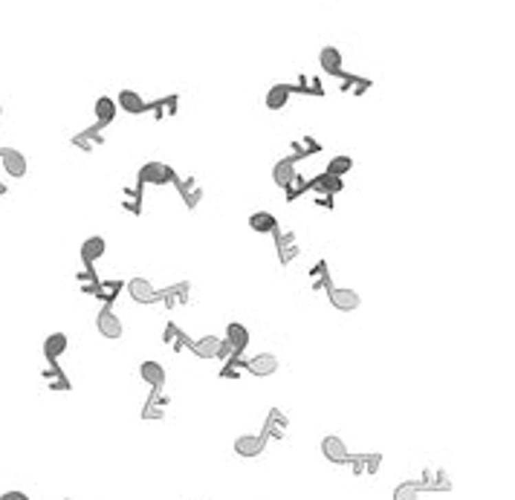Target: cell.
<instances>
[{"mask_svg": "<svg viewBox=\"0 0 515 500\" xmlns=\"http://www.w3.org/2000/svg\"><path fill=\"white\" fill-rule=\"evenodd\" d=\"M102 130H105L102 124H90V128H85L81 133H85V136L90 139V142L96 145V148H99V145H105V133H102Z\"/></svg>", "mask_w": 515, "mask_h": 500, "instance_id": "b9f144b4", "label": "cell"}, {"mask_svg": "<svg viewBox=\"0 0 515 500\" xmlns=\"http://www.w3.org/2000/svg\"><path fill=\"white\" fill-rule=\"evenodd\" d=\"M220 347H223V339H220V336H200V339H191L188 350L197 359H217Z\"/></svg>", "mask_w": 515, "mask_h": 500, "instance_id": "9a60e30c", "label": "cell"}, {"mask_svg": "<svg viewBox=\"0 0 515 500\" xmlns=\"http://www.w3.org/2000/svg\"><path fill=\"white\" fill-rule=\"evenodd\" d=\"M0 194H6V185H3V183H0Z\"/></svg>", "mask_w": 515, "mask_h": 500, "instance_id": "bcb514c9", "label": "cell"}, {"mask_svg": "<svg viewBox=\"0 0 515 500\" xmlns=\"http://www.w3.org/2000/svg\"><path fill=\"white\" fill-rule=\"evenodd\" d=\"M417 486H420V492L423 489H431V492H449L452 489L449 475H446V471H440V468H426L423 480H417Z\"/></svg>", "mask_w": 515, "mask_h": 500, "instance_id": "d6986e66", "label": "cell"}, {"mask_svg": "<svg viewBox=\"0 0 515 500\" xmlns=\"http://www.w3.org/2000/svg\"><path fill=\"white\" fill-rule=\"evenodd\" d=\"M272 238H275V252H278V263L281 266H289L292 260H296L301 255V246H298V238H296V231L287 229V226H278L272 231Z\"/></svg>", "mask_w": 515, "mask_h": 500, "instance_id": "7a4b0ae2", "label": "cell"}, {"mask_svg": "<svg viewBox=\"0 0 515 500\" xmlns=\"http://www.w3.org/2000/svg\"><path fill=\"white\" fill-rule=\"evenodd\" d=\"M148 110H154L157 119H165V116H177L179 113V95H165V99H157V102H148Z\"/></svg>", "mask_w": 515, "mask_h": 500, "instance_id": "836d02e7", "label": "cell"}, {"mask_svg": "<svg viewBox=\"0 0 515 500\" xmlns=\"http://www.w3.org/2000/svg\"><path fill=\"white\" fill-rule=\"evenodd\" d=\"M339 78H342V93H351V95H365L373 87V81L371 78H362V76L342 73Z\"/></svg>", "mask_w": 515, "mask_h": 500, "instance_id": "d6a6232c", "label": "cell"}, {"mask_svg": "<svg viewBox=\"0 0 515 500\" xmlns=\"http://www.w3.org/2000/svg\"><path fill=\"white\" fill-rule=\"evenodd\" d=\"M347 466L353 468V475H377L380 466H382V454L373 451V454H351V460H347Z\"/></svg>", "mask_w": 515, "mask_h": 500, "instance_id": "e0dca14e", "label": "cell"}, {"mask_svg": "<svg viewBox=\"0 0 515 500\" xmlns=\"http://www.w3.org/2000/svg\"><path fill=\"white\" fill-rule=\"evenodd\" d=\"M0 165H3V171L12 179H23L26 171H30V162H26V157L18 148H0Z\"/></svg>", "mask_w": 515, "mask_h": 500, "instance_id": "52a82bcc", "label": "cell"}, {"mask_svg": "<svg viewBox=\"0 0 515 500\" xmlns=\"http://www.w3.org/2000/svg\"><path fill=\"white\" fill-rule=\"evenodd\" d=\"M0 116H3V104H0Z\"/></svg>", "mask_w": 515, "mask_h": 500, "instance_id": "7dc6e473", "label": "cell"}, {"mask_svg": "<svg viewBox=\"0 0 515 500\" xmlns=\"http://www.w3.org/2000/svg\"><path fill=\"white\" fill-rule=\"evenodd\" d=\"M249 229L255 234H272L278 229V217L272 212H255L249 214Z\"/></svg>", "mask_w": 515, "mask_h": 500, "instance_id": "1f68e13d", "label": "cell"}, {"mask_svg": "<svg viewBox=\"0 0 515 500\" xmlns=\"http://www.w3.org/2000/svg\"><path fill=\"white\" fill-rule=\"evenodd\" d=\"M310 286H313V293H327V289H333V275H330L327 260H316V266L310 269Z\"/></svg>", "mask_w": 515, "mask_h": 500, "instance_id": "44dd1931", "label": "cell"}, {"mask_svg": "<svg viewBox=\"0 0 515 500\" xmlns=\"http://www.w3.org/2000/svg\"><path fill=\"white\" fill-rule=\"evenodd\" d=\"M69 145H73V148H78V150H85V154H93V142H90V139L85 136V133H76V136H69Z\"/></svg>", "mask_w": 515, "mask_h": 500, "instance_id": "7bdbcfd3", "label": "cell"}, {"mask_svg": "<svg viewBox=\"0 0 515 500\" xmlns=\"http://www.w3.org/2000/svg\"><path fill=\"white\" fill-rule=\"evenodd\" d=\"M162 341L165 344H171V350L174 353H179V350H186V347H191V336L188 332L179 327V324H174V321H168L165 324V330H162Z\"/></svg>", "mask_w": 515, "mask_h": 500, "instance_id": "7402d4cb", "label": "cell"}, {"mask_svg": "<svg viewBox=\"0 0 515 500\" xmlns=\"http://www.w3.org/2000/svg\"><path fill=\"white\" fill-rule=\"evenodd\" d=\"M0 500H30V495H23V492H3V495H0Z\"/></svg>", "mask_w": 515, "mask_h": 500, "instance_id": "f6af8a7d", "label": "cell"}, {"mask_svg": "<svg viewBox=\"0 0 515 500\" xmlns=\"http://www.w3.org/2000/svg\"><path fill=\"white\" fill-rule=\"evenodd\" d=\"M165 408H168V396H165L162 391H151V396L145 399L142 405V420H162L165 416Z\"/></svg>", "mask_w": 515, "mask_h": 500, "instance_id": "603a6c76", "label": "cell"}, {"mask_svg": "<svg viewBox=\"0 0 515 500\" xmlns=\"http://www.w3.org/2000/svg\"><path fill=\"white\" fill-rule=\"evenodd\" d=\"M223 341L232 344V350L241 356V353L246 350V347H249V341H252V332H249V327L241 324V321H229V324H226V336H223Z\"/></svg>", "mask_w": 515, "mask_h": 500, "instance_id": "7c38bea8", "label": "cell"}, {"mask_svg": "<svg viewBox=\"0 0 515 500\" xmlns=\"http://www.w3.org/2000/svg\"><path fill=\"white\" fill-rule=\"evenodd\" d=\"M105 252H107V243H105V238H99V234H93V238H87L85 243H81V260H85V266H96V260H99Z\"/></svg>", "mask_w": 515, "mask_h": 500, "instance_id": "4316f807", "label": "cell"}, {"mask_svg": "<svg viewBox=\"0 0 515 500\" xmlns=\"http://www.w3.org/2000/svg\"><path fill=\"white\" fill-rule=\"evenodd\" d=\"M246 373H252V376H258V379L272 376V373H278V356L258 353L252 359H246Z\"/></svg>", "mask_w": 515, "mask_h": 500, "instance_id": "8fae6325", "label": "cell"}, {"mask_svg": "<svg viewBox=\"0 0 515 500\" xmlns=\"http://www.w3.org/2000/svg\"><path fill=\"white\" fill-rule=\"evenodd\" d=\"M296 165H298V162L292 159V157L278 159V162L272 165V183H275L278 188H287V185H289V179L298 174V171H296Z\"/></svg>", "mask_w": 515, "mask_h": 500, "instance_id": "484cf974", "label": "cell"}, {"mask_svg": "<svg viewBox=\"0 0 515 500\" xmlns=\"http://www.w3.org/2000/svg\"><path fill=\"white\" fill-rule=\"evenodd\" d=\"M191 301V284L188 281H177L171 286L160 289V304L165 310H177V307H186Z\"/></svg>", "mask_w": 515, "mask_h": 500, "instance_id": "277c9868", "label": "cell"}, {"mask_svg": "<svg viewBox=\"0 0 515 500\" xmlns=\"http://www.w3.org/2000/svg\"><path fill=\"white\" fill-rule=\"evenodd\" d=\"M263 448H267V437H263V434H241L238 440H234V454L246 457V460L261 457Z\"/></svg>", "mask_w": 515, "mask_h": 500, "instance_id": "30bf717a", "label": "cell"}, {"mask_svg": "<svg viewBox=\"0 0 515 500\" xmlns=\"http://www.w3.org/2000/svg\"><path fill=\"white\" fill-rule=\"evenodd\" d=\"M316 154H322V142H318L316 136H301L292 142V159H307V157H316Z\"/></svg>", "mask_w": 515, "mask_h": 500, "instance_id": "f546056e", "label": "cell"}, {"mask_svg": "<svg viewBox=\"0 0 515 500\" xmlns=\"http://www.w3.org/2000/svg\"><path fill=\"white\" fill-rule=\"evenodd\" d=\"M124 289H128V295L136 301V304H160V289L154 286L148 281V277H142V275H133L128 284H124Z\"/></svg>", "mask_w": 515, "mask_h": 500, "instance_id": "3957f363", "label": "cell"}, {"mask_svg": "<svg viewBox=\"0 0 515 500\" xmlns=\"http://www.w3.org/2000/svg\"><path fill=\"white\" fill-rule=\"evenodd\" d=\"M139 379H142L151 391H162L168 376H165V367L160 362H151V359H148V362L139 365Z\"/></svg>", "mask_w": 515, "mask_h": 500, "instance_id": "4fadbf2b", "label": "cell"}, {"mask_svg": "<svg viewBox=\"0 0 515 500\" xmlns=\"http://www.w3.org/2000/svg\"><path fill=\"white\" fill-rule=\"evenodd\" d=\"M177 191H179V197H183L186 208H197L203 203V185L197 183V177H174V183H171Z\"/></svg>", "mask_w": 515, "mask_h": 500, "instance_id": "8992f818", "label": "cell"}, {"mask_svg": "<svg viewBox=\"0 0 515 500\" xmlns=\"http://www.w3.org/2000/svg\"><path fill=\"white\" fill-rule=\"evenodd\" d=\"M69 350V339L64 336V332H50V336L44 339V356L47 362H58V359Z\"/></svg>", "mask_w": 515, "mask_h": 500, "instance_id": "d4e9b609", "label": "cell"}, {"mask_svg": "<svg viewBox=\"0 0 515 500\" xmlns=\"http://www.w3.org/2000/svg\"><path fill=\"white\" fill-rule=\"evenodd\" d=\"M284 191H287V203H296V200L301 197V194H307V191H310V179L296 174V177L289 179V185H287Z\"/></svg>", "mask_w": 515, "mask_h": 500, "instance_id": "f35d334b", "label": "cell"}, {"mask_svg": "<svg viewBox=\"0 0 515 500\" xmlns=\"http://www.w3.org/2000/svg\"><path fill=\"white\" fill-rule=\"evenodd\" d=\"M142 188L145 185L136 183V185H128L122 191V208H124V212H131L133 217L142 214Z\"/></svg>", "mask_w": 515, "mask_h": 500, "instance_id": "4dcf8cb0", "label": "cell"}, {"mask_svg": "<svg viewBox=\"0 0 515 500\" xmlns=\"http://www.w3.org/2000/svg\"><path fill=\"white\" fill-rule=\"evenodd\" d=\"M124 289V281H119V277H107V281H99V289H96L93 298H99L105 307H113V301L122 295Z\"/></svg>", "mask_w": 515, "mask_h": 500, "instance_id": "83f0119b", "label": "cell"}, {"mask_svg": "<svg viewBox=\"0 0 515 500\" xmlns=\"http://www.w3.org/2000/svg\"><path fill=\"white\" fill-rule=\"evenodd\" d=\"M289 95H292L289 84H272L267 90V99H263V104H267V110H272V113H278V110H284L289 104Z\"/></svg>", "mask_w": 515, "mask_h": 500, "instance_id": "f1b7e54d", "label": "cell"}, {"mask_svg": "<svg viewBox=\"0 0 515 500\" xmlns=\"http://www.w3.org/2000/svg\"><path fill=\"white\" fill-rule=\"evenodd\" d=\"M99 281H102V277L96 275V266H85V269L76 275V284H78V289H81L85 295H96V289H99Z\"/></svg>", "mask_w": 515, "mask_h": 500, "instance_id": "e575fe53", "label": "cell"}, {"mask_svg": "<svg viewBox=\"0 0 515 500\" xmlns=\"http://www.w3.org/2000/svg\"><path fill=\"white\" fill-rule=\"evenodd\" d=\"M292 93H304V95H325V87L318 78H310V76H298L296 84H289Z\"/></svg>", "mask_w": 515, "mask_h": 500, "instance_id": "8d00e7d4", "label": "cell"}, {"mask_svg": "<svg viewBox=\"0 0 515 500\" xmlns=\"http://www.w3.org/2000/svg\"><path fill=\"white\" fill-rule=\"evenodd\" d=\"M64 500H73V497H64Z\"/></svg>", "mask_w": 515, "mask_h": 500, "instance_id": "c3c4849f", "label": "cell"}, {"mask_svg": "<svg viewBox=\"0 0 515 500\" xmlns=\"http://www.w3.org/2000/svg\"><path fill=\"white\" fill-rule=\"evenodd\" d=\"M287 428H289V420H287V413L284 411H278V408H272L270 411V416H267V422H263V437H272V440H284L287 437Z\"/></svg>", "mask_w": 515, "mask_h": 500, "instance_id": "2e32d148", "label": "cell"}, {"mask_svg": "<svg viewBox=\"0 0 515 500\" xmlns=\"http://www.w3.org/2000/svg\"><path fill=\"white\" fill-rule=\"evenodd\" d=\"M96 327H99V332L110 341H119L122 332H124V324H122V318L116 315L113 307H102L99 310V315H96Z\"/></svg>", "mask_w": 515, "mask_h": 500, "instance_id": "5b68a950", "label": "cell"}, {"mask_svg": "<svg viewBox=\"0 0 515 500\" xmlns=\"http://www.w3.org/2000/svg\"><path fill=\"white\" fill-rule=\"evenodd\" d=\"M174 177H177V171L171 168L168 162L151 159V162H145L142 168H139L136 183H139V185H171Z\"/></svg>", "mask_w": 515, "mask_h": 500, "instance_id": "6da1fadb", "label": "cell"}, {"mask_svg": "<svg viewBox=\"0 0 515 500\" xmlns=\"http://www.w3.org/2000/svg\"><path fill=\"white\" fill-rule=\"evenodd\" d=\"M246 370V362L241 356H232L223 362V367H220V379H241V373Z\"/></svg>", "mask_w": 515, "mask_h": 500, "instance_id": "ab89813d", "label": "cell"}, {"mask_svg": "<svg viewBox=\"0 0 515 500\" xmlns=\"http://www.w3.org/2000/svg\"><path fill=\"white\" fill-rule=\"evenodd\" d=\"M322 454L325 460L333 463V466H347V460H351V451H347V442L336 434H327L322 440Z\"/></svg>", "mask_w": 515, "mask_h": 500, "instance_id": "ba28073f", "label": "cell"}, {"mask_svg": "<svg viewBox=\"0 0 515 500\" xmlns=\"http://www.w3.org/2000/svg\"><path fill=\"white\" fill-rule=\"evenodd\" d=\"M0 148H3V145H0Z\"/></svg>", "mask_w": 515, "mask_h": 500, "instance_id": "681fc988", "label": "cell"}, {"mask_svg": "<svg viewBox=\"0 0 515 500\" xmlns=\"http://www.w3.org/2000/svg\"><path fill=\"white\" fill-rule=\"evenodd\" d=\"M44 379L55 387V391H69V387H73V385H69V379L64 376V370L58 367V362H50L44 367Z\"/></svg>", "mask_w": 515, "mask_h": 500, "instance_id": "d590c367", "label": "cell"}, {"mask_svg": "<svg viewBox=\"0 0 515 500\" xmlns=\"http://www.w3.org/2000/svg\"><path fill=\"white\" fill-rule=\"evenodd\" d=\"M116 99H110V95H99L93 104V113H96V124H102V128H107V124L116 122Z\"/></svg>", "mask_w": 515, "mask_h": 500, "instance_id": "cb8c5ba5", "label": "cell"}, {"mask_svg": "<svg viewBox=\"0 0 515 500\" xmlns=\"http://www.w3.org/2000/svg\"><path fill=\"white\" fill-rule=\"evenodd\" d=\"M116 107L124 110V113H131V116H142V113H148V102H145L136 90H119V95H116Z\"/></svg>", "mask_w": 515, "mask_h": 500, "instance_id": "5bb4252c", "label": "cell"}, {"mask_svg": "<svg viewBox=\"0 0 515 500\" xmlns=\"http://www.w3.org/2000/svg\"><path fill=\"white\" fill-rule=\"evenodd\" d=\"M394 500H420V486L417 480H406L394 489Z\"/></svg>", "mask_w": 515, "mask_h": 500, "instance_id": "60d3db41", "label": "cell"}, {"mask_svg": "<svg viewBox=\"0 0 515 500\" xmlns=\"http://www.w3.org/2000/svg\"><path fill=\"white\" fill-rule=\"evenodd\" d=\"M318 64H322V69L327 76H342L344 73V58L336 47H322V52H318Z\"/></svg>", "mask_w": 515, "mask_h": 500, "instance_id": "ffe728a7", "label": "cell"}, {"mask_svg": "<svg viewBox=\"0 0 515 500\" xmlns=\"http://www.w3.org/2000/svg\"><path fill=\"white\" fill-rule=\"evenodd\" d=\"M327 174H333V177H347V174H351L353 171V159L351 157H347V154H339V157H333L330 162H327V168H325Z\"/></svg>", "mask_w": 515, "mask_h": 500, "instance_id": "74e56055", "label": "cell"}, {"mask_svg": "<svg viewBox=\"0 0 515 500\" xmlns=\"http://www.w3.org/2000/svg\"><path fill=\"white\" fill-rule=\"evenodd\" d=\"M316 205L318 208H327V212H330V208H333V197H330V194H316Z\"/></svg>", "mask_w": 515, "mask_h": 500, "instance_id": "ee69618b", "label": "cell"}, {"mask_svg": "<svg viewBox=\"0 0 515 500\" xmlns=\"http://www.w3.org/2000/svg\"><path fill=\"white\" fill-rule=\"evenodd\" d=\"M310 191H316V194H330V197H336V194H342L344 191V179L342 177H333V174H318V177H313L310 179Z\"/></svg>", "mask_w": 515, "mask_h": 500, "instance_id": "ac0fdd59", "label": "cell"}, {"mask_svg": "<svg viewBox=\"0 0 515 500\" xmlns=\"http://www.w3.org/2000/svg\"><path fill=\"white\" fill-rule=\"evenodd\" d=\"M327 301L336 310H342V312H353V310H359V304H362L359 293H356V289H351V286H333V289H327Z\"/></svg>", "mask_w": 515, "mask_h": 500, "instance_id": "9c48e42d", "label": "cell"}]
</instances>
